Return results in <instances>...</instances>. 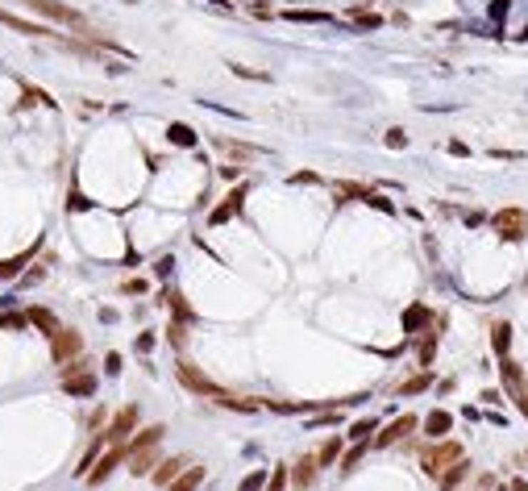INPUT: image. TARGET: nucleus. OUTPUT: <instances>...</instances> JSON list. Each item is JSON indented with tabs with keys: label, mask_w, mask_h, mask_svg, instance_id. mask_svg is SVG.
Returning a JSON list of instances; mask_svg holds the SVG:
<instances>
[{
	"label": "nucleus",
	"mask_w": 528,
	"mask_h": 491,
	"mask_svg": "<svg viewBox=\"0 0 528 491\" xmlns=\"http://www.w3.org/2000/svg\"><path fill=\"white\" fill-rule=\"evenodd\" d=\"M167 333H171V342H175V345H183V342H188V333H183V325H179V320H171V329H167Z\"/></svg>",
	"instance_id": "obj_40"
},
{
	"label": "nucleus",
	"mask_w": 528,
	"mask_h": 491,
	"mask_svg": "<svg viewBox=\"0 0 528 491\" xmlns=\"http://www.w3.org/2000/svg\"><path fill=\"white\" fill-rule=\"evenodd\" d=\"M29 325H38L46 338H54V333H59V320H54V313H46V308H29Z\"/></svg>",
	"instance_id": "obj_22"
},
{
	"label": "nucleus",
	"mask_w": 528,
	"mask_h": 491,
	"mask_svg": "<svg viewBox=\"0 0 528 491\" xmlns=\"http://www.w3.org/2000/svg\"><path fill=\"white\" fill-rule=\"evenodd\" d=\"M425 320H429V308H412L408 317H404V325H408V329H416V325H425Z\"/></svg>",
	"instance_id": "obj_38"
},
{
	"label": "nucleus",
	"mask_w": 528,
	"mask_h": 491,
	"mask_svg": "<svg viewBox=\"0 0 528 491\" xmlns=\"http://www.w3.org/2000/svg\"><path fill=\"white\" fill-rule=\"evenodd\" d=\"M121 462H129V450H125V445H108V454H104L96 467L88 470V483H92V487H96V483H104V479L121 467Z\"/></svg>",
	"instance_id": "obj_7"
},
{
	"label": "nucleus",
	"mask_w": 528,
	"mask_h": 491,
	"mask_svg": "<svg viewBox=\"0 0 528 491\" xmlns=\"http://www.w3.org/2000/svg\"><path fill=\"white\" fill-rule=\"evenodd\" d=\"M466 475H470V462H466V458H457L454 467H445V470H441V479H437V483H441V491H454L457 483L466 479Z\"/></svg>",
	"instance_id": "obj_18"
},
{
	"label": "nucleus",
	"mask_w": 528,
	"mask_h": 491,
	"mask_svg": "<svg viewBox=\"0 0 528 491\" xmlns=\"http://www.w3.org/2000/svg\"><path fill=\"white\" fill-rule=\"evenodd\" d=\"M29 313H0V329H25Z\"/></svg>",
	"instance_id": "obj_32"
},
{
	"label": "nucleus",
	"mask_w": 528,
	"mask_h": 491,
	"mask_svg": "<svg viewBox=\"0 0 528 491\" xmlns=\"http://www.w3.org/2000/svg\"><path fill=\"white\" fill-rule=\"evenodd\" d=\"M362 454H366V442H358L354 450H345V454H341V470H354L362 462Z\"/></svg>",
	"instance_id": "obj_31"
},
{
	"label": "nucleus",
	"mask_w": 528,
	"mask_h": 491,
	"mask_svg": "<svg viewBox=\"0 0 528 491\" xmlns=\"http://www.w3.org/2000/svg\"><path fill=\"white\" fill-rule=\"evenodd\" d=\"M183 467H188V458H167V462H158V467H154V483H158V487H171V483L183 475Z\"/></svg>",
	"instance_id": "obj_15"
},
{
	"label": "nucleus",
	"mask_w": 528,
	"mask_h": 491,
	"mask_svg": "<svg viewBox=\"0 0 528 491\" xmlns=\"http://www.w3.org/2000/svg\"><path fill=\"white\" fill-rule=\"evenodd\" d=\"M429 358H432V338L425 345H420V363H425V367H429Z\"/></svg>",
	"instance_id": "obj_45"
},
{
	"label": "nucleus",
	"mask_w": 528,
	"mask_h": 491,
	"mask_svg": "<svg viewBox=\"0 0 528 491\" xmlns=\"http://www.w3.org/2000/svg\"><path fill=\"white\" fill-rule=\"evenodd\" d=\"M63 392H67V395H92V392H96V379H92V375H75V379H63Z\"/></svg>",
	"instance_id": "obj_21"
},
{
	"label": "nucleus",
	"mask_w": 528,
	"mask_h": 491,
	"mask_svg": "<svg viewBox=\"0 0 528 491\" xmlns=\"http://www.w3.org/2000/svg\"><path fill=\"white\" fill-rule=\"evenodd\" d=\"M38 246H42V242H34L29 250H21V254H13V258H4V263H0V279H17V275H21V267H29V263H34V254H38Z\"/></svg>",
	"instance_id": "obj_14"
},
{
	"label": "nucleus",
	"mask_w": 528,
	"mask_h": 491,
	"mask_svg": "<svg viewBox=\"0 0 528 491\" xmlns=\"http://www.w3.org/2000/svg\"><path fill=\"white\" fill-rule=\"evenodd\" d=\"M288 479H291V467H288V462H279V467L270 470V483H266V491H288Z\"/></svg>",
	"instance_id": "obj_27"
},
{
	"label": "nucleus",
	"mask_w": 528,
	"mask_h": 491,
	"mask_svg": "<svg viewBox=\"0 0 528 491\" xmlns=\"http://www.w3.org/2000/svg\"><path fill=\"white\" fill-rule=\"evenodd\" d=\"M450 429H454V417H450V412H441V408L425 417V433L437 437V442H445V433H450Z\"/></svg>",
	"instance_id": "obj_16"
},
{
	"label": "nucleus",
	"mask_w": 528,
	"mask_h": 491,
	"mask_svg": "<svg viewBox=\"0 0 528 491\" xmlns=\"http://www.w3.org/2000/svg\"><path fill=\"white\" fill-rule=\"evenodd\" d=\"M354 21H358L362 29H379V25H383V17H375V13H354Z\"/></svg>",
	"instance_id": "obj_37"
},
{
	"label": "nucleus",
	"mask_w": 528,
	"mask_h": 491,
	"mask_svg": "<svg viewBox=\"0 0 528 491\" xmlns=\"http://www.w3.org/2000/svg\"><path fill=\"white\" fill-rule=\"evenodd\" d=\"M491 13H495V17H507V0H495V4H491Z\"/></svg>",
	"instance_id": "obj_47"
},
{
	"label": "nucleus",
	"mask_w": 528,
	"mask_h": 491,
	"mask_svg": "<svg viewBox=\"0 0 528 491\" xmlns=\"http://www.w3.org/2000/svg\"><path fill=\"white\" fill-rule=\"evenodd\" d=\"M245 192H250V188H245V183H238V188L225 196V204H220V208H213V217H208V221L220 225V221H229L233 213H241V200H245Z\"/></svg>",
	"instance_id": "obj_12"
},
{
	"label": "nucleus",
	"mask_w": 528,
	"mask_h": 491,
	"mask_svg": "<svg viewBox=\"0 0 528 491\" xmlns=\"http://www.w3.org/2000/svg\"><path fill=\"white\" fill-rule=\"evenodd\" d=\"M495 491H512V483H504V487H495Z\"/></svg>",
	"instance_id": "obj_50"
},
{
	"label": "nucleus",
	"mask_w": 528,
	"mask_h": 491,
	"mask_svg": "<svg viewBox=\"0 0 528 491\" xmlns=\"http://www.w3.org/2000/svg\"><path fill=\"white\" fill-rule=\"evenodd\" d=\"M341 454H345V450H341V437H329V442L316 450V462H320V467H333Z\"/></svg>",
	"instance_id": "obj_24"
},
{
	"label": "nucleus",
	"mask_w": 528,
	"mask_h": 491,
	"mask_svg": "<svg viewBox=\"0 0 528 491\" xmlns=\"http://www.w3.org/2000/svg\"><path fill=\"white\" fill-rule=\"evenodd\" d=\"M163 433H167L163 425H150V429H138V437H129V442H125V450H129V458H133V454H142V450H150V445H158V442H163Z\"/></svg>",
	"instance_id": "obj_13"
},
{
	"label": "nucleus",
	"mask_w": 528,
	"mask_h": 491,
	"mask_svg": "<svg viewBox=\"0 0 528 491\" xmlns=\"http://www.w3.org/2000/svg\"><path fill=\"white\" fill-rule=\"evenodd\" d=\"M154 450H158V445L133 454V458H129V475H138V479H142V475H154V467H158V454H154Z\"/></svg>",
	"instance_id": "obj_17"
},
{
	"label": "nucleus",
	"mask_w": 528,
	"mask_h": 491,
	"mask_svg": "<svg viewBox=\"0 0 528 491\" xmlns=\"http://www.w3.org/2000/svg\"><path fill=\"white\" fill-rule=\"evenodd\" d=\"M216 150H225V154H233V158H258V154H263L258 146H245V142H229V138H216Z\"/></svg>",
	"instance_id": "obj_20"
},
{
	"label": "nucleus",
	"mask_w": 528,
	"mask_h": 491,
	"mask_svg": "<svg viewBox=\"0 0 528 491\" xmlns=\"http://www.w3.org/2000/svg\"><path fill=\"white\" fill-rule=\"evenodd\" d=\"M129 433H138V408L129 404V408H121L117 417H113V425L104 429V442L108 445H125L129 442Z\"/></svg>",
	"instance_id": "obj_6"
},
{
	"label": "nucleus",
	"mask_w": 528,
	"mask_h": 491,
	"mask_svg": "<svg viewBox=\"0 0 528 491\" xmlns=\"http://www.w3.org/2000/svg\"><path fill=\"white\" fill-rule=\"evenodd\" d=\"M204 475H208L204 467H188L183 475H179V479H175V483H171L167 491H196L200 483H204Z\"/></svg>",
	"instance_id": "obj_19"
},
{
	"label": "nucleus",
	"mask_w": 528,
	"mask_h": 491,
	"mask_svg": "<svg viewBox=\"0 0 528 491\" xmlns=\"http://www.w3.org/2000/svg\"><path fill=\"white\" fill-rule=\"evenodd\" d=\"M167 138L175 142V146H196V129L192 125H183V121H171Z\"/></svg>",
	"instance_id": "obj_23"
},
{
	"label": "nucleus",
	"mask_w": 528,
	"mask_h": 491,
	"mask_svg": "<svg viewBox=\"0 0 528 491\" xmlns=\"http://www.w3.org/2000/svg\"><path fill=\"white\" fill-rule=\"evenodd\" d=\"M520 42H528V29H520Z\"/></svg>",
	"instance_id": "obj_49"
},
{
	"label": "nucleus",
	"mask_w": 528,
	"mask_h": 491,
	"mask_svg": "<svg viewBox=\"0 0 528 491\" xmlns=\"http://www.w3.org/2000/svg\"><path fill=\"white\" fill-rule=\"evenodd\" d=\"M150 345H154V333H142V338H138V350H142V354H146Z\"/></svg>",
	"instance_id": "obj_46"
},
{
	"label": "nucleus",
	"mask_w": 528,
	"mask_h": 491,
	"mask_svg": "<svg viewBox=\"0 0 528 491\" xmlns=\"http://www.w3.org/2000/svg\"><path fill=\"white\" fill-rule=\"evenodd\" d=\"M333 192H337L341 200H350V196H354V200H366V196H370V188H362V183H337Z\"/></svg>",
	"instance_id": "obj_29"
},
{
	"label": "nucleus",
	"mask_w": 528,
	"mask_h": 491,
	"mask_svg": "<svg viewBox=\"0 0 528 491\" xmlns=\"http://www.w3.org/2000/svg\"><path fill=\"white\" fill-rule=\"evenodd\" d=\"M75 375H88V363L71 358V363H63V367H59V379H75Z\"/></svg>",
	"instance_id": "obj_34"
},
{
	"label": "nucleus",
	"mask_w": 528,
	"mask_h": 491,
	"mask_svg": "<svg viewBox=\"0 0 528 491\" xmlns=\"http://www.w3.org/2000/svg\"><path fill=\"white\" fill-rule=\"evenodd\" d=\"M104 370H108V375H117V370H121V354H108V358H104Z\"/></svg>",
	"instance_id": "obj_42"
},
{
	"label": "nucleus",
	"mask_w": 528,
	"mask_h": 491,
	"mask_svg": "<svg viewBox=\"0 0 528 491\" xmlns=\"http://www.w3.org/2000/svg\"><path fill=\"white\" fill-rule=\"evenodd\" d=\"M291 183H316V175L313 171H300V175H291Z\"/></svg>",
	"instance_id": "obj_44"
},
{
	"label": "nucleus",
	"mask_w": 528,
	"mask_h": 491,
	"mask_svg": "<svg viewBox=\"0 0 528 491\" xmlns=\"http://www.w3.org/2000/svg\"><path fill=\"white\" fill-rule=\"evenodd\" d=\"M491 345H495V354H499V358H507V345H512V329H507V325H495V329H491Z\"/></svg>",
	"instance_id": "obj_26"
},
{
	"label": "nucleus",
	"mask_w": 528,
	"mask_h": 491,
	"mask_svg": "<svg viewBox=\"0 0 528 491\" xmlns=\"http://www.w3.org/2000/svg\"><path fill=\"white\" fill-rule=\"evenodd\" d=\"M375 429H379V420H375V417H366V420H354V429H350V437H354V442H366V437H370Z\"/></svg>",
	"instance_id": "obj_28"
},
{
	"label": "nucleus",
	"mask_w": 528,
	"mask_h": 491,
	"mask_svg": "<svg viewBox=\"0 0 528 491\" xmlns=\"http://www.w3.org/2000/svg\"><path fill=\"white\" fill-rule=\"evenodd\" d=\"M266 483H270V479H266V470H254V475H245V479H241V491H263Z\"/></svg>",
	"instance_id": "obj_33"
},
{
	"label": "nucleus",
	"mask_w": 528,
	"mask_h": 491,
	"mask_svg": "<svg viewBox=\"0 0 528 491\" xmlns=\"http://www.w3.org/2000/svg\"><path fill=\"white\" fill-rule=\"evenodd\" d=\"M512 491H528V479H512Z\"/></svg>",
	"instance_id": "obj_48"
},
{
	"label": "nucleus",
	"mask_w": 528,
	"mask_h": 491,
	"mask_svg": "<svg viewBox=\"0 0 528 491\" xmlns=\"http://www.w3.org/2000/svg\"><path fill=\"white\" fill-rule=\"evenodd\" d=\"M83 350V338L75 333V329H59L54 338H50V358H54V367H63V363H71L75 354Z\"/></svg>",
	"instance_id": "obj_5"
},
{
	"label": "nucleus",
	"mask_w": 528,
	"mask_h": 491,
	"mask_svg": "<svg viewBox=\"0 0 528 491\" xmlns=\"http://www.w3.org/2000/svg\"><path fill=\"white\" fill-rule=\"evenodd\" d=\"M416 425H420V420L412 417V412H404V417H395V420H391V425L383 429V433L375 437V445H379V450H387V445H395L400 437H408V433L416 429Z\"/></svg>",
	"instance_id": "obj_8"
},
{
	"label": "nucleus",
	"mask_w": 528,
	"mask_h": 491,
	"mask_svg": "<svg viewBox=\"0 0 528 491\" xmlns=\"http://www.w3.org/2000/svg\"><path fill=\"white\" fill-rule=\"evenodd\" d=\"M175 375H179V383H183L192 395H208V400H216V404H225V400H229V392H225L220 383H213L200 367H192L188 358H179V363H175Z\"/></svg>",
	"instance_id": "obj_1"
},
{
	"label": "nucleus",
	"mask_w": 528,
	"mask_h": 491,
	"mask_svg": "<svg viewBox=\"0 0 528 491\" xmlns=\"http://www.w3.org/2000/svg\"><path fill=\"white\" fill-rule=\"evenodd\" d=\"M0 25H9V29H17V34H29V38H54V29H46V25H34V21H25V17L9 13V9H0Z\"/></svg>",
	"instance_id": "obj_11"
},
{
	"label": "nucleus",
	"mask_w": 528,
	"mask_h": 491,
	"mask_svg": "<svg viewBox=\"0 0 528 491\" xmlns=\"http://www.w3.org/2000/svg\"><path fill=\"white\" fill-rule=\"evenodd\" d=\"M42 275H46V267H42V263H38V267H34V270H25V275H21V288H29V283H38V279H42Z\"/></svg>",
	"instance_id": "obj_39"
},
{
	"label": "nucleus",
	"mask_w": 528,
	"mask_h": 491,
	"mask_svg": "<svg viewBox=\"0 0 528 491\" xmlns=\"http://www.w3.org/2000/svg\"><path fill=\"white\" fill-rule=\"evenodd\" d=\"M387 146L404 150V146H408V133H404V129H387Z\"/></svg>",
	"instance_id": "obj_36"
},
{
	"label": "nucleus",
	"mask_w": 528,
	"mask_h": 491,
	"mask_svg": "<svg viewBox=\"0 0 528 491\" xmlns=\"http://www.w3.org/2000/svg\"><path fill=\"white\" fill-rule=\"evenodd\" d=\"M125 292H129V295H142L146 283H142V279H129V283H125Z\"/></svg>",
	"instance_id": "obj_43"
},
{
	"label": "nucleus",
	"mask_w": 528,
	"mask_h": 491,
	"mask_svg": "<svg viewBox=\"0 0 528 491\" xmlns=\"http://www.w3.org/2000/svg\"><path fill=\"white\" fill-rule=\"evenodd\" d=\"M366 204H370V208H379V213H395V204H391L387 196H379V192H370V196H366Z\"/></svg>",
	"instance_id": "obj_35"
},
{
	"label": "nucleus",
	"mask_w": 528,
	"mask_h": 491,
	"mask_svg": "<svg viewBox=\"0 0 528 491\" xmlns=\"http://www.w3.org/2000/svg\"><path fill=\"white\" fill-rule=\"evenodd\" d=\"M504 379H507V388H512V395H516V404H520V412L528 417V379L512 358H504Z\"/></svg>",
	"instance_id": "obj_9"
},
{
	"label": "nucleus",
	"mask_w": 528,
	"mask_h": 491,
	"mask_svg": "<svg viewBox=\"0 0 528 491\" xmlns=\"http://www.w3.org/2000/svg\"><path fill=\"white\" fill-rule=\"evenodd\" d=\"M167 304H171V313H175L179 325H192V308H188V300H183L179 292H167Z\"/></svg>",
	"instance_id": "obj_25"
},
{
	"label": "nucleus",
	"mask_w": 528,
	"mask_h": 491,
	"mask_svg": "<svg viewBox=\"0 0 528 491\" xmlns=\"http://www.w3.org/2000/svg\"><path fill=\"white\" fill-rule=\"evenodd\" d=\"M316 470H320V462H316V454H304L295 467H291V487L295 491H308L316 479Z\"/></svg>",
	"instance_id": "obj_10"
},
{
	"label": "nucleus",
	"mask_w": 528,
	"mask_h": 491,
	"mask_svg": "<svg viewBox=\"0 0 528 491\" xmlns=\"http://www.w3.org/2000/svg\"><path fill=\"white\" fill-rule=\"evenodd\" d=\"M432 383V375L425 370V375H416V379H408V383H400V395H416V392H425Z\"/></svg>",
	"instance_id": "obj_30"
},
{
	"label": "nucleus",
	"mask_w": 528,
	"mask_h": 491,
	"mask_svg": "<svg viewBox=\"0 0 528 491\" xmlns=\"http://www.w3.org/2000/svg\"><path fill=\"white\" fill-rule=\"evenodd\" d=\"M457 458H466V454H462V445L445 437V442L429 445V450L420 454V470H425L429 479H441V470H445V467H454Z\"/></svg>",
	"instance_id": "obj_2"
},
{
	"label": "nucleus",
	"mask_w": 528,
	"mask_h": 491,
	"mask_svg": "<svg viewBox=\"0 0 528 491\" xmlns=\"http://www.w3.org/2000/svg\"><path fill=\"white\" fill-rule=\"evenodd\" d=\"M491 225H495V233H499L504 242H524L528 238V213L524 208H499V213L491 217Z\"/></svg>",
	"instance_id": "obj_4"
},
{
	"label": "nucleus",
	"mask_w": 528,
	"mask_h": 491,
	"mask_svg": "<svg viewBox=\"0 0 528 491\" xmlns=\"http://www.w3.org/2000/svg\"><path fill=\"white\" fill-rule=\"evenodd\" d=\"M25 9H34V13H42V17H50V21L59 25H75V29H83V13L79 9H71V4H63V0H21Z\"/></svg>",
	"instance_id": "obj_3"
},
{
	"label": "nucleus",
	"mask_w": 528,
	"mask_h": 491,
	"mask_svg": "<svg viewBox=\"0 0 528 491\" xmlns=\"http://www.w3.org/2000/svg\"><path fill=\"white\" fill-rule=\"evenodd\" d=\"M291 21H325V13H300V9H295V13H288Z\"/></svg>",
	"instance_id": "obj_41"
}]
</instances>
